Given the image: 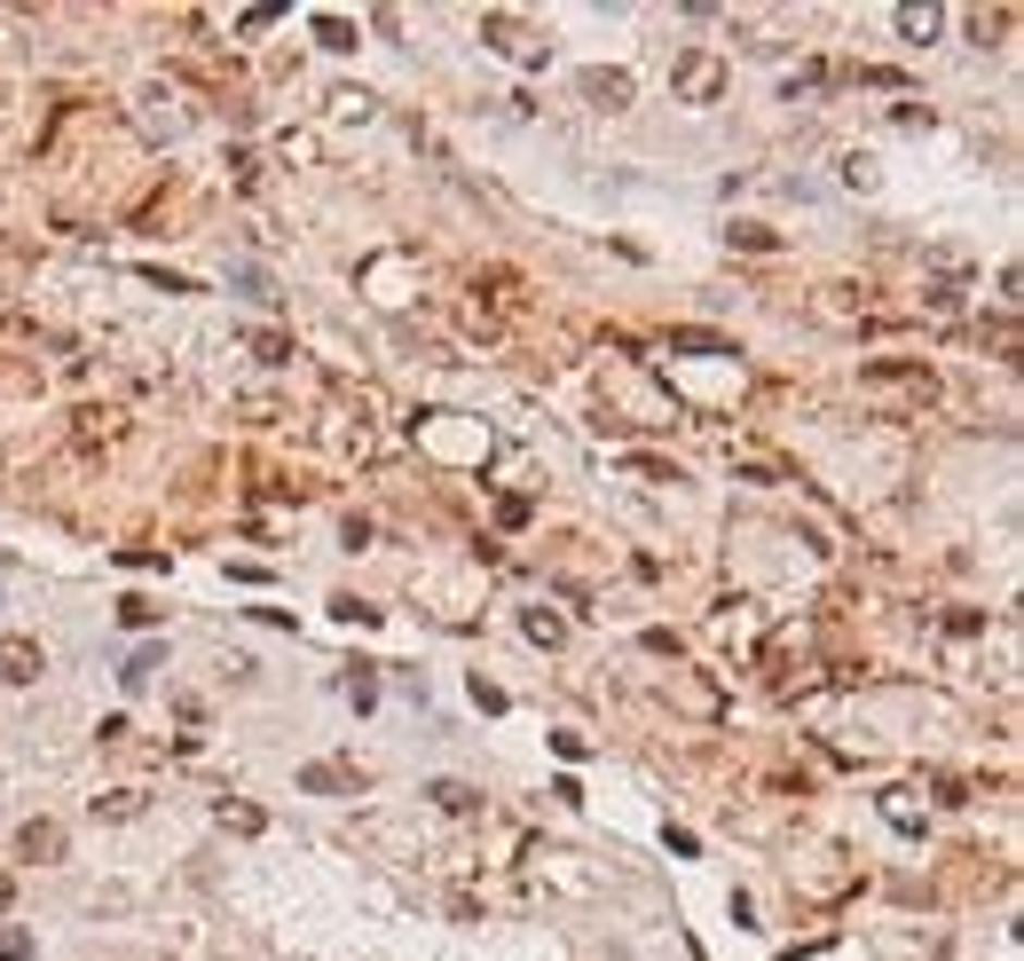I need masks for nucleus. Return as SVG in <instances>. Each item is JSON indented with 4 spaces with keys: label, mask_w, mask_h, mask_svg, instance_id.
Segmentation results:
<instances>
[{
    "label": "nucleus",
    "mask_w": 1024,
    "mask_h": 961,
    "mask_svg": "<svg viewBox=\"0 0 1024 961\" xmlns=\"http://www.w3.org/2000/svg\"><path fill=\"white\" fill-rule=\"evenodd\" d=\"M725 79H733V63H725L717 48H686V56L670 63L678 103H725Z\"/></svg>",
    "instance_id": "2"
},
{
    "label": "nucleus",
    "mask_w": 1024,
    "mask_h": 961,
    "mask_svg": "<svg viewBox=\"0 0 1024 961\" xmlns=\"http://www.w3.org/2000/svg\"><path fill=\"white\" fill-rule=\"evenodd\" d=\"M670 347H678V355H733V340H717V331H693V323L670 331Z\"/></svg>",
    "instance_id": "12"
},
{
    "label": "nucleus",
    "mask_w": 1024,
    "mask_h": 961,
    "mask_svg": "<svg viewBox=\"0 0 1024 961\" xmlns=\"http://www.w3.org/2000/svg\"><path fill=\"white\" fill-rule=\"evenodd\" d=\"M733 245L741 252H780V237H773V229H756V221H733Z\"/></svg>",
    "instance_id": "16"
},
{
    "label": "nucleus",
    "mask_w": 1024,
    "mask_h": 961,
    "mask_svg": "<svg viewBox=\"0 0 1024 961\" xmlns=\"http://www.w3.org/2000/svg\"><path fill=\"white\" fill-rule=\"evenodd\" d=\"M583 103L622 111V103H631V72H583Z\"/></svg>",
    "instance_id": "7"
},
{
    "label": "nucleus",
    "mask_w": 1024,
    "mask_h": 961,
    "mask_svg": "<svg viewBox=\"0 0 1024 961\" xmlns=\"http://www.w3.org/2000/svg\"><path fill=\"white\" fill-rule=\"evenodd\" d=\"M481 40L497 48V56H513V63H544V32L520 24L513 9H489V16H481Z\"/></svg>",
    "instance_id": "3"
},
{
    "label": "nucleus",
    "mask_w": 1024,
    "mask_h": 961,
    "mask_svg": "<svg viewBox=\"0 0 1024 961\" xmlns=\"http://www.w3.org/2000/svg\"><path fill=\"white\" fill-rule=\"evenodd\" d=\"M252 355L260 362H292V340H284V331H252Z\"/></svg>",
    "instance_id": "18"
},
{
    "label": "nucleus",
    "mask_w": 1024,
    "mask_h": 961,
    "mask_svg": "<svg viewBox=\"0 0 1024 961\" xmlns=\"http://www.w3.org/2000/svg\"><path fill=\"white\" fill-rule=\"evenodd\" d=\"M63 843H72V836H63V820H48V812L16 827V859H40V867H55Z\"/></svg>",
    "instance_id": "4"
},
{
    "label": "nucleus",
    "mask_w": 1024,
    "mask_h": 961,
    "mask_svg": "<svg viewBox=\"0 0 1024 961\" xmlns=\"http://www.w3.org/2000/svg\"><path fill=\"white\" fill-rule=\"evenodd\" d=\"M48 670V654H40V639H0V686H32V678H40Z\"/></svg>",
    "instance_id": "5"
},
{
    "label": "nucleus",
    "mask_w": 1024,
    "mask_h": 961,
    "mask_svg": "<svg viewBox=\"0 0 1024 961\" xmlns=\"http://www.w3.org/2000/svg\"><path fill=\"white\" fill-rule=\"evenodd\" d=\"M520 631L536 639V646H568V615H552V607H528V615H520Z\"/></svg>",
    "instance_id": "11"
},
{
    "label": "nucleus",
    "mask_w": 1024,
    "mask_h": 961,
    "mask_svg": "<svg viewBox=\"0 0 1024 961\" xmlns=\"http://www.w3.org/2000/svg\"><path fill=\"white\" fill-rule=\"evenodd\" d=\"M883 812H890V827H922V812H914V797H906V788H890V797H883Z\"/></svg>",
    "instance_id": "19"
},
{
    "label": "nucleus",
    "mask_w": 1024,
    "mask_h": 961,
    "mask_svg": "<svg viewBox=\"0 0 1024 961\" xmlns=\"http://www.w3.org/2000/svg\"><path fill=\"white\" fill-rule=\"evenodd\" d=\"M347 702H355V710H371V702H379V678H371V662H347Z\"/></svg>",
    "instance_id": "14"
},
{
    "label": "nucleus",
    "mask_w": 1024,
    "mask_h": 961,
    "mask_svg": "<svg viewBox=\"0 0 1024 961\" xmlns=\"http://www.w3.org/2000/svg\"><path fill=\"white\" fill-rule=\"evenodd\" d=\"M425 797H434L449 820H473V812H481V788H473V780H434Z\"/></svg>",
    "instance_id": "9"
},
{
    "label": "nucleus",
    "mask_w": 1024,
    "mask_h": 961,
    "mask_svg": "<svg viewBox=\"0 0 1024 961\" xmlns=\"http://www.w3.org/2000/svg\"><path fill=\"white\" fill-rule=\"evenodd\" d=\"M9 907H16V875H9V867H0V914H9Z\"/></svg>",
    "instance_id": "26"
},
{
    "label": "nucleus",
    "mask_w": 1024,
    "mask_h": 961,
    "mask_svg": "<svg viewBox=\"0 0 1024 961\" xmlns=\"http://www.w3.org/2000/svg\"><path fill=\"white\" fill-rule=\"evenodd\" d=\"M946 631H953V639H977V631H985V615H977V607H953V615H946Z\"/></svg>",
    "instance_id": "22"
},
{
    "label": "nucleus",
    "mask_w": 1024,
    "mask_h": 961,
    "mask_svg": "<svg viewBox=\"0 0 1024 961\" xmlns=\"http://www.w3.org/2000/svg\"><path fill=\"white\" fill-rule=\"evenodd\" d=\"M300 788H308V797H362V773L323 756V765H300Z\"/></svg>",
    "instance_id": "6"
},
{
    "label": "nucleus",
    "mask_w": 1024,
    "mask_h": 961,
    "mask_svg": "<svg viewBox=\"0 0 1024 961\" xmlns=\"http://www.w3.org/2000/svg\"><path fill=\"white\" fill-rule=\"evenodd\" d=\"M528 513H536L528 496H497V528H528Z\"/></svg>",
    "instance_id": "21"
},
{
    "label": "nucleus",
    "mask_w": 1024,
    "mask_h": 961,
    "mask_svg": "<svg viewBox=\"0 0 1024 961\" xmlns=\"http://www.w3.org/2000/svg\"><path fill=\"white\" fill-rule=\"evenodd\" d=\"M316 40L347 56V48H355V24H347V16H316Z\"/></svg>",
    "instance_id": "15"
},
{
    "label": "nucleus",
    "mask_w": 1024,
    "mask_h": 961,
    "mask_svg": "<svg viewBox=\"0 0 1024 961\" xmlns=\"http://www.w3.org/2000/svg\"><path fill=\"white\" fill-rule=\"evenodd\" d=\"M859 394H899V403H930L938 394V371L930 362H914V355H875V362H859Z\"/></svg>",
    "instance_id": "1"
},
{
    "label": "nucleus",
    "mask_w": 1024,
    "mask_h": 961,
    "mask_svg": "<svg viewBox=\"0 0 1024 961\" xmlns=\"http://www.w3.org/2000/svg\"><path fill=\"white\" fill-rule=\"evenodd\" d=\"M119 623H126V631H150L158 607H150V600H119Z\"/></svg>",
    "instance_id": "20"
},
{
    "label": "nucleus",
    "mask_w": 1024,
    "mask_h": 961,
    "mask_svg": "<svg viewBox=\"0 0 1024 961\" xmlns=\"http://www.w3.org/2000/svg\"><path fill=\"white\" fill-rule=\"evenodd\" d=\"M946 16L938 9H899V32H906V40H930V32H938Z\"/></svg>",
    "instance_id": "17"
},
{
    "label": "nucleus",
    "mask_w": 1024,
    "mask_h": 961,
    "mask_svg": "<svg viewBox=\"0 0 1024 961\" xmlns=\"http://www.w3.org/2000/svg\"><path fill=\"white\" fill-rule=\"evenodd\" d=\"M72 418H79L72 434H79L87 449H95V442H119V426H126V418H119V410H103V403H87V410H72Z\"/></svg>",
    "instance_id": "10"
},
{
    "label": "nucleus",
    "mask_w": 1024,
    "mask_h": 961,
    "mask_svg": "<svg viewBox=\"0 0 1024 961\" xmlns=\"http://www.w3.org/2000/svg\"><path fill=\"white\" fill-rule=\"evenodd\" d=\"M0 961H32V938L24 931H0Z\"/></svg>",
    "instance_id": "24"
},
{
    "label": "nucleus",
    "mask_w": 1024,
    "mask_h": 961,
    "mask_svg": "<svg viewBox=\"0 0 1024 961\" xmlns=\"http://www.w3.org/2000/svg\"><path fill=\"white\" fill-rule=\"evenodd\" d=\"M143 788H111V797H95V820H143Z\"/></svg>",
    "instance_id": "13"
},
{
    "label": "nucleus",
    "mask_w": 1024,
    "mask_h": 961,
    "mask_svg": "<svg viewBox=\"0 0 1024 961\" xmlns=\"http://www.w3.org/2000/svg\"><path fill=\"white\" fill-rule=\"evenodd\" d=\"M631 473L639 481H678V466H663V457H631Z\"/></svg>",
    "instance_id": "23"
},
{
    "label": "nucleus",
    "mask_w": 1024,
    "mask_h": 961,
    "mask_svg": "<svg viewBox=\"0 0 1024 961\" xmlns=\"http://www.w3.org/2000/svg\"><path fill=\"white\" fill-rule=\"evenodd\" d=\"M332 615L340 623H379V607H362V600H332Z\"/></svg>",
    "instance_id": "25"
},
{
    "label": "nucleus",
    "mask_w": 1024,
    "mask_h": 961,
    "mask_svg": "<svg viewBox=\"0 0 1024 961\" xmlns=\"http://www.w3.org/2000/svg\"><path fill=\"white\" fill-rule=\"evenodd\" d=\"M213 820L229 827V836H260V827H269V812L245 804V797H213Z\"/></svg>",
    "instance_id": "8"
}]
</instances>
